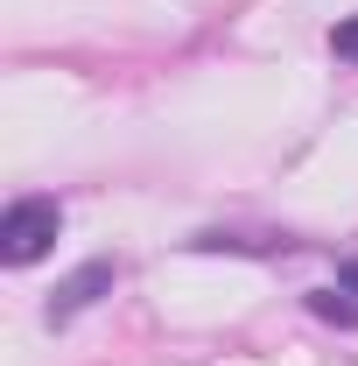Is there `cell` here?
<instances>
[{
	"label": "cell",
	"mask_w": 358,
	"mask_h": 366,
	"mask_svg": "<svg viewBox=\"0 0 358 366\" xmlns=\"http://www.w3.org/2000/svg\"><path fill=\"white\" fill-rule=\"evenodd\" d=\"M106 289H113V261H85V268H78L56 296H49V324H71L78 310H91Z\"/></svg>",
	"instance_id": "2"
},
{
	"label": "cell",
	"mask_w": 358,
	"mask_h": 366,
	"mask_svg": "<svg viewBox=\"0 0 358 366\" xmlns=\"http://www.w3.org/2000/svg\"><path fill=\"white\" fill-rule=\"evenodd\" d=\"M337 289H352V296H358V261H344V268H337Z\"/></svg>",
	"instance_id": "5"
},
{
	"label": "cell",
	"mask_w": 358,
	"mask_h": 366,
	"mask_svg": "<svg viewBox=\"0 0 358 366\" xmlns=\"http://www.w3.org/2000/svg\"><path fill=\"white\" fill-rule=\"evenodd\" d=\"M310 310L323 324H358V303H352V289H344V296H337V289H316L310 296Z\"/></svg>",
	"instance_id": "3"
},
{
	"label": "cell",
	"mask_w": 358,
	"mask_h": 366,
	"mask_svg": "<svg viewBox=\"0 0 358 366\" xmlns=\"http://www.w3.org/2000/svg\"><path fill=\"white\" fill-rule=\"evenodd\" d=\"M56 226H63L56 197H21V204H7V219H0V261H7V268L43 261L49 239H56Z\"/></svg>",
	"instance_id": "1"
},
{
	"label": "cell",
	"mask_w": 358,
	"mask_h": 366,
	"mask_svg": "<svg viewBox=\"0 0 358 366\" xmlns=\"http://www.w3.org/2000/svg\"><path fill=\"white\" fill-rule=\"evenodd\" d=\"M330 49H337L344 64H358V14H352V21H337V29H330Z\"/></svg>",
	"instance_id": "4"
}]
</instances>
